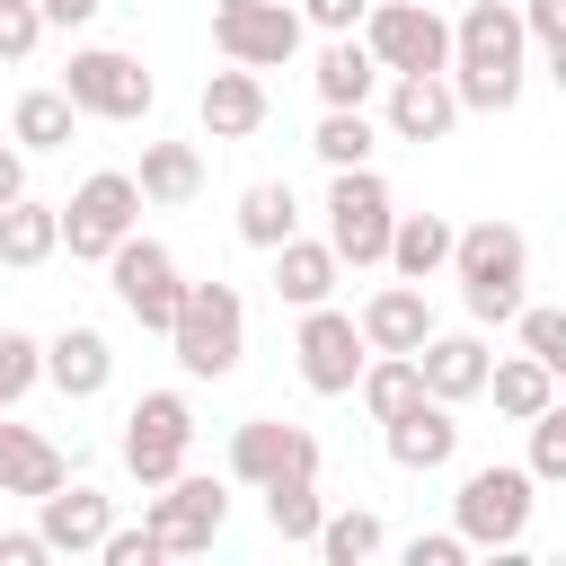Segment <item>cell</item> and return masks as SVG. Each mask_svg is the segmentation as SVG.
I'll return each instance as SVG.
<instances>
[{
    "mask_svg": "<svg viewBox=\"0 0 566 566\" xmlns=\"http://www.w3.org/2000/svg\"><path fill=\"white\" fill-rule=\"evenodd\" d=\"M451 97L460 115H513L522 106V80H531V44H522V18L513 0H469L451 18Z\"/></svg>",
    "mask_w": 566,
    "mask_h": 566,
    "instance_id": "cell-1",
    "label": "cell"
},
{
    "mask_svg": "<svg viewBox=\"0 0 566 566\" xmlns=\"http://www.w3.org/2000/svg\"><path fill=\"white\" fill-rule=\"evenodd\" d=\"M451 283H460V301H469V318L478 327H504L531 292V239L513 230V221H469V230H451Z\"/></svg>",
    "mask_w": 566,
    "mask_h": 566,
    "instance_id": "cell-2",
    "label": "cell"
},
{
    "mask_svg": "<svg viewBox=\"0 0 566 566\" xmlns=\"http://www.w3.org/2000/svg\"><path fill=\"white\" fill-rule=\"evenodd\" d=\"M168 354H177L186 380H230L239 354H248V301H239V283H221V274L186 283L177 318H168Z\"/></svg>",
    "mask_w": 566,
    "mask_h": 566,
    "instance_id": "cell-3",
    "label": "cell"
},
{
    "mask_svg": "<svg viewBox=\"0 0 566 566\" xmlns=\"http://www.w3.org/2000/svg\"><path fill=\"white\" fill-rule=\"evenodd\" d=\"M62 97H71L80 115H97V124H142V115L159 106V80H150L142 53H124V44H80L71 71H62Z\"/></svg>",
    "mask_w": 566,
    "mask_h": 566,
    "instance_id": "cell-4",
    "label": "cell"
},
{
    "mask_svg": "<svg viewBox=\"0 0 566 566\" xmlns=\"http://www.w3.org/2000/svg\"><path fill=\"white\" fill-rule=\"evenodd\" d=\"M531 504H539L531 469H504V460H486V469H469V478H460V495H451V531H460L469 548H522V531H531Z\"/></svg>",
    "mask_w": 566,
    "mask_h": 566,
    "instance_id": "cell-5",
    "label": "cell"
},
{
    "mask_svg": "<svg viewBox=\"0 0 566 566\" xmlns=\"http://www.w3.org/2000/svg\"><path fill=\"white\" fill-rule=\"evenodd\" d=\"M53 221H62V248H71L80 265H106V248H115L124 230H142V186H133V168L80 177L71 203H53Z\"/></svg>",
    "mask_w": 566,
    "mask_h": 566,
    "instance_id": "cell-6",
    "label": "cell"
},
{
    "mask_svg": "<svg viewBox=\"0 0 566 566\" xmlns=\"http://www.w3.org/2000/svg\"><path fill=\"white\" fill-rule=\"evenodd\" d=\"M389 221H398V203H389L371 159L363 168H327V248H336V265H380Z\"/></svg>",
    "mask_w": 566,
    "mask_h": 566,
    "instance_id": "cell-7",
    "label": "cell"
},
{
    "mask_svg": "<svg viewBox=\"0 0 566 566\" xmlns=\"http://www.w3.org/2000/svg\"><path fill=\"white\" fill-rule=\"evenodd\" d=\"M354 35L371 44L380 80H389V71H451V18H442L433 0H371Z\"/></svg>",
    "mask_w": 566,
    "mask_h": 566,
    "instance_id": "cell-8",
    "label": "cell"
},
{
    "mask_svg": "<svg viewBox=\"0 0 566 566\" xmlns=\"http://www.w3.org/2000/svg\"><path fill=\"white\" fill-rule=\"evenodd\" d=\"M106 283H115V301H124V318H133L142 336H168V318H177V292H186V274H177V256H168L159 239L124 230V239L106 248Z\"/></svg>",
    "mask_w": 566,
    "mask_h": 566,
    "instance_id": "cell-9",
    "label": "cell"
},
{
    "mask_svg": "<svg viewBox=\"0 0 566 566\" xmlns=\"http://www.w3.org/2000/svg\"><path fill=\"white\" fill-rule=\"evenodd\" d=\"M363 327H354V310H336V301H310L301 310V327H292V363H301V389L310 398H354V371H363Z\"/></svg>",
    "mask_w": 566,
    "mask_h": 566,
    "instance_id": "cell-10",
    "label": "cell"
},
{
    "mask_svg": "<svg viewBox=\"0 0 566 566\" xmlns=\"http://www.w3.org/2000/svg\"><path fill=\"white\" fill-rule=\"evenodd\" d=\"M186 451H195V407H186V389H142L133 416H124V469H133L142 486H168V478L186 469Z\"/></svg>",
    "mask_w": 566,
    "mask_h": 566,
    "instance_id": "cell-11",
    "label": "cell"
},
{
    "mask_svg": "<svg viewBox=\"0 0 566 566\" xmlns=\"http://www.w3.org/2000/svg\"><path fill=\"white\" fill-rule=\"evenodd\" d=\"M150 539H159V557H203L212 539H221V522H230V486L221 478H168L159 495H150Z\"/></svg>",
    "mask_w": 566,
    "mask_h": 566,
    "instance_id": "cell-12",
    "label": "cell"
},
{
    "mask_svg": "<svg viewBox=\"0 0 566 566\" xmlns=\"http://www.w3.org/2000/svg\"><path fill=\"white\" fill-rule=\"evenodd\" d=\"M301 9L292 0H221L212 9V44H221V62H248V71H283L292 53H301Z\"/></svg>",
    "mask_w": 566,
    "mask_h": 566,
    "instance_id": "cell-13",
    "label": "cell"
},
{
    "mask_svg": "<svg viewBox=\"0 0 566 566\" xmlns=\"http://www.w3.org/2000/svg\"><path fill=\"white\" fill-rule=\"evenodd\" d=\"M230 478L239 486L318 478V433L310 424H283V416H248V424H230Z\"/></svg>",
    "mask_w": 566,
    "mask_h": 566,
    "instance_id": "cell-14",
    "label": "cell"
},
{
    "mask_svg": "<svg viewBox=\"0 0 566 566\" xmlns=\"http://www.w3.org/2000/svg\"><path fill=\"white\" fill-rule=\"evenodd\" d=\"M380 124H389V142H451V124H460V97H451V80L442 71H389V106H380Z\"/></svg>",
    "mask_w": 566,
    "mask_h": 566,
    "instance_id": "cell-15",
    "label": "cell"
},
{
    "mask_svg": "<svg viewBox=\"0 0 566 566\" xmlns=\"http://www.w3.org/2000/svg\"><path fill=\"white\" fill-rule=\"evenodd\" d=\"M486 363H495V354H486L478 327H451V336L433 327V336L416 345V380H424V398H442V407H469V398L486 389Z\"/></svg>",
    "mask_w": 566,
    "mask_h": 566,
    "instance_id": "cell-16",
    "label": "cell"
},
{
    "mask_svg": "<svg viewBox=\"0 0 566 566\" xmlns=\"http://www.w3.org/2000/svg\"><path fill=\"white\" fill-rule=\"evenodd\" d=\"M106 522H115V504H106L97 486H80V478H62L53 495H35V539H44L53 557H97Z\"/></svg>",
    "mask_w": 566,
    "mask_h": 566,
    "instance_id": "cell-17",
    "label": "cell"
},
{
    "mask_svg": "<svg viewBox=\"0 0 566 566\" xmlns=\"http://www.w3.org/2000/svg\"><path fill=\"white\" fill-rule=\"evenodd\" d=\"M380 442H389V460H398L407 478H433V469H451V460H460V416H451L442 398H416L407 416H389V424H380Z\"/></svg>",
    "mask_w": 566,
    "mask_h": 566,
    "instance_id": "cell-18",
    "label": "cell"
},
{
    "mask_svg": "<svg viewBox=\"0 0 566 566\" xmlns=\"http://www.w3.org/2000/svg\"><path fill=\"white\" fill-rule=\"evenodd\" d=\"M354 327H363L371 354H416V345L433 336V301H424V283H380V292L354 310Z\"/></svg>",
    "mask_w": 566,
    "mask_h": 566,
    "instance_id": "cell-19",
    "label": "cell"
},
{
    "mask_svg": "<svg viewBox=\"0 0 566 566\" xmlns=\"http://www.w3.org/2000/svg\"><path fill=\"white\" fill-rule=\"evenodd\" d=\"M195 115H203V133H212V142H248V133L265 124V80H256L248 62H230V71H212V80H203Z\"/></svg>",
    "mask_w": 566,
    "mask_h": 566,
    "instance_id": "cell-20",
    "label": "cell"
},
{
    "mask_svg": "<svg viewBox=\"0 0 566 566\" xmlns=\"http://www.w3.org/2000/svg\"><path fill=\"white\" fill-rule=\"evenodd\" d=\"M274 256V301H292V310H310V301H336V283H345V265H336V248L327 239H283V248H265Z\"/></svg>",
    "mask_w": 566,
    "mask_h": 566,
    "instance_id": "cell-21",
    "label": "cell"
},
{
    "mask_svg": "<svg viewBox=\"0 0 566 566\" xmlns=\"http://www.w3.org/2000/svg\"><path fill=\"white\" fill-rule=\"evenodd\" d=\"M71 478V460H62V442H44L35 424H0V495H53Z\"/></svg>",
    "mask_w": 566,
    "mask_h": 566,
    "instance_id": "cell-22",
    "label": "cell"
},
{
    "mask_svg": "<svg viewBox=\"0 0 566 566\" xmlns=\"http://www.w3.org/2000/svg\"><path fill=\"white\" fill-rule=\"evenodd\" d=\"M380 265H389L398 283H433V274L451 265V221H442V212H398Z\"/></svg>",
    "mask_w": 566,
    "mask_h": 566,
    "instance_id": "cell-23",
    "label": "cell"
},
{
    "mask_svg": "<svg viewBox=\"0 0 566 566\" xmlns=\"http://www.w3.org/2000/svg\"><path fill=\"white\" fill-rule=\"evenodd\" d=\"M44 380H53L62 398H97V389L115 380V345H106L97 327H62V336L44 345Z\"/></svg>",
    "mask_w": 566,
    "mask_h": 566,
    "instance_id": "cell-24",
    "label": "cell"
},
{
    "mask_svg": "<svg viewBox=\"0 0 566 566\" xmlns=\"http://www.w3.org/2000/svg\"><path fill=\"white\" fill-rule=\"evenodd\" d=\"M310 88H318V106H371V88H380L371 44L363 35H327V53L310 62Z\"/></svg>",
    "mask_w": 566,
    "mask_h": 566,
    "instance_id": "cell-25",
    "label": "cell"
},
{
    "mask_svg": "<svg viewBox=\"0 0 566 566\" xmlns=\"http://www.w3.org/2000/svg\"><path fill=\"white\" fill-rule=\"evenodd\" d=\"M133 186H142V203H195L203 195V150L195 142H142Z\"/></svg>",
    "mask_w": 566,
    "mask_h": 566,
    "instance_id": "cell-26",
    "label": "cell"
},
{
    "mask_svg": "<svg viewBox=\"0 0 566 566\" xmlns=\"http://www.w3.org/2000/svg\"><path fill=\"white\" fill-rule=\"evenodd\" d=\"M354 398H363V416H371V424L407 416V407L424 398V380H416V354H363V371H354Z\"/></svg>",
    "mask_w": 566,
    "mask_h": 566,
    "instance_id": "cell-27",
    "label": "cell"
},
{
    "mask_svg": "<svg viewBox=\"0 0 566 566\" xmlns=\"http://www.w3.org/2000/svg\"><path fill=\"white\" fill-rule=\"evenodd\" d=\"M62 248V221H53V203H35V195H18V203H0V265L9 274H27V265H44Z\"/></svg>",
    "mask_w": 566,
    "mask_h": 566,
    "instance_id": "cell-28",
    "label": "cell"
},
{
    "mask_svg": "<svg viewBox=\"0 0 566 566\" xmlns=\"http://www.w3.org/2000/svg\"><path fill=\"white\" fill-rule=\"evenodd\" d=\"M71 133H80V106H71L62 88H27V97L9 106V142H18V150H62Z\"/></svg>",
    "mask_w": 566,
    "mask_h": 566,
    "instance_id": "cell-29",
    "label": "cell"
},
{
    "mask_svg": "<svg viewBox=\"0 0 566 566\" xmlns=\"http://www.w3.org/2000/svg\"><path fill=\"white\" fill-rule=\"evenodd\" d=\"M478 398H495V416L522 424V416H539V407L557 398V371L531 363V354H513V363H486V389H478Z\"/></svg>",
    "mask_w": 566,
    "mask_h": 566,
    "instance_id": "cell-30",
    "label": "cell"
},
{
    "mask_svg": "<svg viewBox=\"0 0 566 566\" xmlns=\"http://www.w3.org/2000/svg\"><path fill=\"white\" fill-rule=\"evenodd\" d=\"M292 230H301V203H292V186H283V177H256V186L239 195V239H248V248H283Z\"/></svg>",
    "mask_w": 566,
    "mask_h": 566,
    "instance_id": "cell-31",
    "label": "cell"
},
{
    "mask_svg": "<svg viewBox=\"0 0 566 566\" xmlns=\"http://www.w3.org/2000/svg\"><path fill=\"white\" fill-rule=\"evenodd\" d=\"M256 495H265V531L292 539V548H310V531H318V513H327L318 478H274V486H256Z\"/></svg>",
    "mask_w": 566,
    "mask_h": 566,
    "instance_id": "cell-32",
    "label": "cell"
},
{
    "mask_svg": "<svg viewBox=\"0 0 566 566\" xmlns=\"http://www.w3.org/2000/svg\"><path fill=\"white\" fill-rule=\"evenodd\" d=\"M380 513H363V504H345V513H318V531H310V548L327 557V566H363V557H380Z\"/></svg>",
    "mask_w": 566,
    "mask_h": 566,
    "instance_id": "cell-33",
    "label": "cell"
},
{
    "mask_svg": "<svg viewBox=\"0 0 566 566\" xmlns=\"http://www.w3.org/2000/svg\"><path fill=\"white\" fill-rule=\"evenodd\" d=\"M371 142H380V133H371V115H363V106H327V115H318V133H310V150H318L327 168H363V159H371Z\"/></svg>",
    "mask_w": 566,
    "mask_h": 566,
    "instance_id": "cell-34",
    "label": "cell"
},
{
    "mask_svg": "<svg viewBox=\"0 0 566 566\" xmlns=\"http://www.w3.org/2000/svg\"><path fill=\"white\" fill-rule=\"evenodd\" d=\"M522 424H531V460H522V469H531V486H566V407L548 398V407H539V416H522Z\"/></svg>",
    "mask_w": 566,
    "mask_h": 566,
    "instance_id": "cell-35",
    "label": "cell"
},
{
    "mask_svg": "<svg viewBox=\"0 0 566 566\" xmlns=\"http://www.w3.org/2000/svg\"><path fill=\"white\" fill-rule=\"evenodd\" d=\"M513 18H522V44L539 53V71L566 80V0H522Z\"/></svg>",
    "mask_w": 566,
    "mask_h": 566,
    "instance_id": "cell-36",
    "label": "cell"
},
{
    "mask_svg": "<svg viewBox=\"0 0 566 566\" xmlns=\"http://www.w3.org/2000/svg\"><path fill=\"white\" fill-rule=\"evenodd\" d=\"M35 380H44V345L27 327H0V407H18Z\"/></svg>",
    "mask_w": 566,
    "mask_h": 566,
    "instance_id": "cell-37",
    "label": "cell"
},
{
    "mask_svg": "<svg viewBox=\"0 0 566 566\" xmlns=\"http://www.w3.org/2000/svg\"><path fill=\"white\" fill-rule=\"evenodd\" d=\"M513 327H522V354L531 363H548V371H566V310H513Z\"/></svg>",
    "mask_w": 566,
    "mask_h": 566,
    "instance_id": "cell-38",
    "label": "cell"
},
{
    "mask_svg": "<svg viewBox=\"0 0 566 566\" xmlns=\"http://www.w3.org/2000/svg\"><path fill=\"white\" fill-rule=\"evenodd\" d=\"M44 44V18H35V0H0V62H27Z\"/></svg>",
    "mask_w": 566,
    "mask_h": 566,
    "instance_id": "cell-39",
    "label": "cell"
},
{
    "mask_svg": "<svg viewBox=\"0 0 566 566\" xmlns=\"http://www.w3.org/2000/svg\"><path fill=\"white\" fill-rule=\"evenodd\" d=\"M97 557H106V566H159V539H150V522H133V531H124V522H106Z\"/></svg>",
    "mask_w": 566,
    "mask_h": 566,
    "instance_id": "cell-40",
    "label": "cell"
},
{
    "mask_svg": "<svg viewBox=\"0 0 566 566\" xmlns=\"http://www.w3.org/2000/svg\"><path fill=\"white\" fill-rule=\"evenodd\" d=\"M363 9H371V0H301V27H318V35H354Z\"/></svg>",
    "mask_w": 566,
    "mask_h": 566,
    "instance_id": "cell-41",
    "label": "cell"
},
{
    "mask_svg": "<svg viewBox=\"0 0 566 566\" xmlns=\"http://www.w3.org/2000/svg\"><path fill=\"white\" fill-rule=\"evenodd\" d=\"M460 557H469L460 531H416V539H407V566H460Z\"/></svg>",
    "mask_w": 566,
    "mask_h": 566,
    "instance_id": "cell-42",
    "label": "cell"
},
{
    "mask_svg": "<svg viewBox=\"0 0 566 566\" xmlns=\"http://www.w3.org/2000/svg\"><path fill=\"white\" fill-rule=\"evenodd\" d=\"M53 548L35 539V531H0V566H44Z\"/></svg>",
    "mask_w": 566,
    "mask_h": 566,
    "instance_id": "cell-43",
    "label": "cell"
},
{
    "mask_svg": "<svg viewBox=\"0 0 566 566\" xmlns=\"http://www.w3.org/2000/svg\"><path fill=\"white\" fill-rule=\"evenodd\" d=\"M97 9H106V0H35V18H44V27H88Z\"/></svg>",
    "mask_w": 566,
    "mask_h": 566,
    "instance_id": "cell-44",
    "label": "cell"
},
{
    "mask_svg": "<svg viewBox=\"0 0 566 566\" xmlns=\"http://www.w3.org/2000/svg\"><path fill=\"white\" fill-rule=\"evenodd\" d=\"M18 195H27V150L0 142V203H18Z\"/></svg>",
    "mask_w": 566,
    "mask_h": 566,
    "instance_id": "cell-45",
    "label": "cell"
},
{
    "mask_svg": "<svg viewBox=\"0 0 566 566\" xmlns=\"http://www.w3.org/2000/svg\"><path fill=\"white\" fill-rule=\"evenodd\" d=\"M133 9H142V0H133Z\"/></svg>",
    "mask_w": 566,
    "mask_h": 566,
    "instance_id": "cell-46",
    "label": "cell"
}]
</instances>
